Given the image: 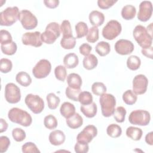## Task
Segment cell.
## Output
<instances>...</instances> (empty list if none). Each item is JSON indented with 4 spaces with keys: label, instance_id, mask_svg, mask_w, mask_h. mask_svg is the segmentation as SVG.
Returning <instances> with one entry per match:
<instances>
[{
    "label": "cell",
    "instance_id": "44",
    "mask_svg": "<svg viewBox=\"0 0 153 153\" xmlns=\"http://www.w3.org/2000/svg\"><path fill=\"white\" fill-rule=\"evenodd\" d=\"M60 31L63 33V36H72L71 25L69 20H63L60 25Z\"/></svg>",
    "mask_w": 153,
    "mask_h": 153
},
{
    "label": "cell",
    "instance_id": "19",
    "mask_svg": "<svg viewBox=\"0 0 153 153\" xmlns=\"http://www.w3.org/2000/svg\"><path fill=\"white\" fill-rule=\"evenodd\" d=\"M66 123L69 128L76 129L79 128L82 125L83 119L78 113L75 112L72 116L66 119Z\"/></svg>",
    "mask_w": 153,
    "mask_h": 153
},
{
    "label": "cell",
    "instance_id": "34",
    "mask_svg": "<svg viewBox=\"0 0 153 153\" xmlns=\"http://www.w3.org/2000/svg\"><path fill=\"white\" fill-rule=\"evenodd\" d=\"M75 31L76 38H81L87 35L88 31V26L85 22H79L75 25Z\"/></svg>",
    "mask_w": 153,
    "mask_h": 153
},
{
    "label": "cell",
    "instance_id": "10",
    "mask_svg": "<svg viewBox=\"0 0 153 153\" xmlns=\"http://www.w3.org/2000/svg\"><path fill=\"white\" fill-rule=\"evenodd\" d=\"M5 98L7 102L15 104L21 99L20 89L15 84L10 82L5 87Z\"/></svg>",
    "mask_w": 153,
    "mask_h": 153
},
{
    "label": "cell",
    "instance_id": "46",
    "mask_svg": "<svg viewBox=\"0 0 153 153\" xmlns=\"http://www.w3.org/2000/svg\"><path fill=\"white\" fill-rule=\"evenodd\" d=\"M12 136L16 142H22L26 138V133L21 128H14L12 130Z\"/></svg>",
    "mask_w": 153,
    "mask_h": 153
},
{
    "label": "cell",
    "instance_id": "26",
    "mask_svg": "<svg viewBox=\"0 0 153 153\" xmlns=\"http://www.w3.org/2000/svg\"><path fill=\"white\" fill-rule=\"evenodd\" d=\"M126 133L127 136L131 140L137 141L141 139L143 131L140 128L130 126L127 128Z\"/></svg>",
    "mask_w": 153,
    "mask_h": 153
},
{
    "label": "cell",
    "instance_id": "35",
    "mask_svg": "<svg viewBox=\"0 0 153 153\" xmlns=\"http://www.w3.org/2000/svg\"><path fill=\"white\" fill-rule=\"evenodd\" d=\"M1 49L2 52L4 54H6L8 56H11L16 53L17 49V46L16 43L13 41L12 42L8 44L1 45Z\"/></svg>",
    "mask_w": 153,
    "mask_h": 153
},
{
    "label": "cell",
    "instance_id": "45",
    "mask_svg": "<svg viewBox=\"0 0 153 153\" xmlns=\"http://www.w3.org/2000/svg\"><path fill=\"white\" fill-rule=\"evenodd\" d=\"M22 151L24 153H38L40 151L37 148L36 145L33 142H26L22 145Z\"/></svg>",
    "mask_w": 153,
    "mask_h": 153
},
{
    "label": "cell",
    "instance_id": "54",
    "mask_svg": "<svg viewBox=\"0 0 153 153\" xmlns=\"http://www.w3.org/2000/svg\"><path fill=\"white\" fill-rule=\"evenodd\" d=\"M152 135H153V133H152V131H151V132L148 133L145 136V142L149 145H153Z\"/></svg>",
    "mask_w": 153,
    "mask_h": 153
},
{
    "label": "cell",
    "instance_id": "9",
    "mask_svg": "<svg viewBox=\"0 0 153 153\" xmlns=\"http://www.w3.org/2000/svg\"><path fill=\"white\" fill-rule=\"evenodd\" d=\"M51 70V63L47 59H41L32 69V74L35 78L42 79L47 77Z\"/></svg>",
    "mask_w": 153,
    "mask_h": 153
},
{
    "label": "cell",
    "instance_id": "47",
    "mask_svg": "<svg viewBox=\"0 0 153 153\" xmlns=\"http://www.w3.org/2000/svg\"><path fill=\"white\" fill-rule=\"evenodd\" d=\"M13 41L12 36L10 33L4 29H2L0 31V42L1 45L8 44Z\"/></svg>",
    "mask_w": 153,
    "mask_h": 153
},
{
    "label": "cell",
    "instance_id": "17",
    "mask_svg": "<svg viewBox=\"0 0 153 153\" xmlns=\"http://www.w3.org/2000/svg\"><path fill=\"white\" fill-rule=\"evenodd\" d=\"M48 139L51 145L59 146L65 142L66 136L62 131L60 130H55L50 133Z\"/></svg>",
    "mask_w": 153,
    "mask_h": 153
},
{
    "label": "cell",
    "instance_id": "21",
    "mask_svg": "<svg viewBox=\"0 0 153 153\" xmlns=\"http://www.w3.org/2000/svg\"><path fill=\"white\" fill-rule=\"evenodd\" d=\"M67 83L68 86L72 88L81 89L82 85L81 77L76 73H71L67 76Z\"/></svg>",
    "mask_w": 153,
    "mask_h": 153
},
{
    "label": "cell",
    "instance_id": "1",
    "mask_svg": "<svg viewBox=\"0 0 153 153\" xmlns=\"http://www.w3.org/2000/svg\"><path fill=\"white\" fill-rule=\"evenodd\" d=\"M8 118L11 122L23 127H29L32 123L31 115L26 111L18 108H11L8 111Z\"/></svg>",
    "mask_w": 153,
    "mask_h": 153
},
{
    "label": "cell",
    "instance_id": "25",
    "mask_svg": "<svg viewBox=\"0 0 153 153\" xmlns=\"http://www.w3.org/2000/svg\"><path fill=\"white\" fill-rule=\"evenodd\" d=\"M136 14V9L135 7L131 5H126L124 6L121 12L122 17L126 20H131L134 18Z\"/></svg>",
    "mask_w": 153,
    "mask_h": 153
},
{
    "label": "cell",
    "instance_id": "49",
    "mask_svg": "<svg viewBox=\"0 0 153 153\" xmlns=\"http://www.w3.org/2000/svg\"><path fill=\"white\" fill-rule=\"evenodd\" d=\"M117 1L114 0H98L97 5L98 7L103 10H106L112 7Z\"/></svg>",
    "mask_w": 153,
    "mask_h": 153
},
{
    "label": "cell",
    "instance_id": "16",
    "mask_svg": "<svg viewBox=\"0 0 153 153\" xmlns=\"http://www.w3.org/2000/svg\"><path fill=\"white\" fill-rule=\"evenodd\" d=\"M115 51L123 56L131 54L134 50V44L128 39H121L118 40L115 44Z\"/></svg>",
    "mask_w": 153,
    "mask_h": 153
},
{
    "label": "cell",
    "instance_id": "15",
    "mask_svg": "<svg viewBox=\"0 0 153 153\" xmlns=\"http://www.w3.org/2000/svg\"><path fill=\"white\" fill-rule=\"evenodd\" d=\"M152 14V4L149 1H142L139 5L137 19L141 22H145L150 19Z\"/></svg>",
    "mask_w": 153,
    "mask_h": 153
},
{
    "label": "cell",
    "instance_id": "40",
    "mask_svg": "<svg viewBox=\"0 0 153 153\" xmlns=\"http://www.w3.org/2000/svg\"><path fill=\"white\" fill-rule=\"evenodd\" d=\"M54 75L58 80L60 81H65L67 76V71L66 67L62 65H58L54 69Z\"/></svg>",
    "mask_w": 153,
    "mask_h": 153
},
{
    "label": "cell",
    "instance_id": "43",
    "mask_svg": "<svg viewBox=\"0 0 153 153\" xmlns=\"http://www.w3.org/2000/svg\"><path fill=\"white\" fill-rule=\"evenodd\" d=\"M12 68L13 63L10 59L2 58L0 60V71L2 73H8L11 71Z\"/></svg>",
    "mask_w": 153,
    "mask_h": 153
},
{
    "label": "cell",
    "instance_id": "51",
    "mask_svg": "<svg viewBox=\"0 0 153 153\" xmlns=\"http://www.w3.org/2000/svg\"><path fill=\"white\" fill-rule=\"evenodd\" d=\"M91 50H92L91 46L87 43H84L81 44L79 47L80 54L84 56H87L89 55Z\"/></svg>",
    "mask_w": 153,
    "mask_h": 153
},
{
    "label": "cell",
    "instance_id": "42",
    "mask_svg": "<svg viewBox=\"0 0 153 153\" xmlns=\"http://www.w3.org/2000/svg\"><path fill=\"white\" fill-rule=\"evenodd\" d=\"M81 92V89H75V88H72L68 86L66 88L65 94H66V97L68 99H69L73 101L77 102V101H78L79 95Z\"/></svg>",
    "mask_w": 153,
    "mask_h": 153
},
{
    "label": "cell",
    "instance_id": "38",
    "mask_svg": "<svg viewBox=\"0 0 153 153\" xmlns=\"http://www.w3.org/2000/svg\"><path fill=\"white\" fill-rule=\"evenodd\" d=\"M106 87L101 82H95L91 85V91L96 96H101L106 91Z\"/></svg>",
    "mask_w": 153,
    "mask_h": 153
},
{
    "label": "cell",
    "instance_id": "2",
    "mask_svg": "<svg viewBox=\"0 0 153 153\" xmlns=\"http://www.w3.org/2000/svg\"><path fill=\"white\" fill-rule=\"evenodd\" d=\"M133 35L139 46L142 48L150 47L152 43V36L148 32L146 27L143 26L137 25L133 31Z\"/></svg>",
    "mask_w": 153,
    "mask_h": 153
},
{
    "label": "cell",
    "instance_id": "39",
    "mask_svg": "<svg viewBox=\"0 0 153 153\" xmlns=\"http://www.w3.org/2000/svg\"><path fill=\"white\" fill-rule=\"evenodd\" d=\"M126 113V110L123 106H118L113 114L114 118L117 123H123L125 120Z\"/></svg>",
    "mask_w": 153,
    "mask_h": 153
},
{
    "label": "cell",
    "instance_id": "50",
    "mask_svg": "<svg viewBox=\"0 0 153 153\" xmlns=\"http://www.w3.org/2000/svg\"><path fill=\"white\" fill-rule=\"evenodd\" d=\"M89 146L88 143H83L77 142L74 146V150L76 153H86L88 151Z\"/></svg>",
    "mask_w": 153,
    "mask_h": 153
},
{
    "label": "cell",
    "instance_id": "36",
    "mask_svg": "<svg viewBox=\"0 0 153 153\" xmlns=\"http://www.w3.org/2000/svg\"><path fill=\"white\" fill-rule=\"evenodd\" d=\"M44 124L47 128L53 130L57 127L58 123L56 118L54 115L49 114L45 117L44 119Z\"/></svg>",
    "mask_w": 153,
    "mask_h": 153
},
{
    "label": "cell",
    "instance_id": "6",
    "mask_svg": "<svg viewBox=\"0 0 153 153\" xmlns=\"http://www.w3.org/2000/svg\"><path fill=\"white\" fill-rule=\"evenodd\" d=\"M151 115L148 111L142 109L132 111L128 117V121L131 124L140 126H146L149 124Z\"/></svg>",
    "mask_w": 153,
    "mask_h": 153
},
{
    "label": "cell",
    "instance_id": "52",
    "mask_svg": "<svg viewBox=\"0 0 153 153\" xmlns=\"http://www.w3.org/2000/svg\"><path fill=\"white\" fill-rule=\"evenodd\" d=\"M44 4L49 8H55L58 7L59 4V0H44Z\"/></svg>",
    "mask_w": 153,
    "mask_h": 153
},
{
    "label": "cell",
    "instance_id": "28",
    "mask_svg": "<svg viewBox=\"0 0 153 153\" xmlns=\"http://www.w3.org/2000/svg\"><path fill=\"white\" fill-rule=\"evenodd\" d=\"M95 50L100 56L103 57L108 55L110 53L111 46L107 42L100 41L96 45Z\"/></svg>",
    "mask_w": 153,
    "mask_h": 153
},
{
    "label": "cell",
    "instance_id": "37",
    "mask_svg": "<svg viewBox=\"0 0 153 153\" xmlns=\"http://www.w3.org/2000/svg\"><path fill=\"white\" fill-rule=\"evenodd\" d=\"M99 29L97 27L93 26L90 27L86 35V39L88 42L94 43L99 39Z\"/></svg>",
    "mask_w": 153,
    "mask_h": 153
},
{
    "label": "cell",
    "instance_id": "48",
    "mask_svg": "<svg viewBox=\"0 0 153 153\" xmlns=\"http://www.w3.org/2000/svg\"><path fill=\"white\" fill-rule=\"evenodd\" d=\"M10 145V140L7 136H2L0 137V152H5L7 151Z\"/></svg>",
    "mask_w": 153,
    "mask_h": 153
},
{
    "label": "cell",
    "instance_id": "55",
    "mask_svg": "<svg viewBox=\"0 0 153 153\" xmlns=\"http://www.w3.org/2000/svg\"><path fill=\"white\" fill-rule=\"evenodd\" d=\"M0 120H1L0 131H1V133H2V132L5 131L7 130V129L8 128V123L3 118H1Z\"/></svg>",
    "mask_w": 153,
    "mask_h": 153
},
{
    "label": "cell",
    "instance_id": "12",
    "mask_svg": "<svg viewBox=\"0 0 153 153\" xmlns=\"http://www.w3.org/2000/svg\"><path fill=\"white\" fill-rule=\"evenodd\" d=\"M97 134V129L93 125H88L79 132L77 136V142L83 143H89Z\"/></svg>",
    "mask_w": 153,
    "mask_h": 153
},
{
    "label": "cell",
    "instance_id": "5",
    "mask_svg": "<svg viewBox=\"0 0 153 153\" xmlns=\"http://www.w3.org/2000/svg\"><path fill=\"white\" fill-rule=\"evenodd\" d=\"M60 26L57 22H51L47 25L45 30L41 33L42 42L47 44H53L60 35Z\"/></svg>",
    "mask_w": 153,
    "mask_h": 153
},
{
    "label": "cell",
    "instance_id": "31",
    "mask_svg": "<svg viewBox=\"0 0 153 153\" xmlns=\"http://www.w3.org/2000/svg\"><path fill=\"white\" fill-rule=\"evenodd\" d=\"M141 65V60L137 56L132 55L128 57L127 60V66L131 71L138 69Z\"/></svg>",
    "mask_w": 153,
    "mask_h": 153
},
{
    "label": "cell",
    "instance_id": "33",
    "mask_svg": "<svg viewBox=\"0 0 153 153\" xmlns=\"http://www.w3.org/2000/svg\"><path fill=\"white\" fill-rule=\"evenodd\" d=\"M46 100L48 108L53 110L56 109L60 102V98L53 93L48 94L46 97Z\"/></svg>",
    "mask_w": 153,
    "mask_h": 153
},
{
    "label": "cell",
    "instance_id": "30",
    "mask_svg": "<svg viewBox=\"0 0 153 153\" xmlns=\"http://www.w3.org/2000/svg\"><path fill=\"white\" fill-rule=\"evenodd\" d=\"M106 133L109 136L112 138H117L121 135L122 129L118 124H111L108 126L106 128Z\"/></svg>",
    "mask_w": 153,
    "mask_h": 153
},
{
    "label": "cell",
    "instance_id": "41",
    "mask_svg": "<svg viewBox=\"0 0 153 153\" xmlns=\"http://www.w3.org/2000/svg\"><path fill=\"white\" fill-rule=\"evenodd\" d=\"M78 102L82 105H85L90 104L93 102V96L91 93L84 91H81L78 97Z\"/></svg>",
    "mask_w": 153,
    "mask_h": 153
},
{
    "label": "cell",
    "instance_id": "32",
    "mask_svg": "<svg viewBox=\"0 0 153 153\" xmlns=\"http://www.w3.org/2000/svg\"><path fill=\"white\" fill-rule=\"evenodd\" d=\"M137 99V94H136L131 90H127L123 94V100L127 105H132L134 104L136 102Z\"/></svg>",
    "mask_w": 153,
    "mask_h": 153
},
{
    "label": "cell",
    "instance_id": "20",
    "mask_svg": "<svg viewBox=\"0 0 153 153\" xmlns=\"http://www.w3.org/2000/svg\"><path fill=\"white\" fill-rule=\"evenodd\" d=\"M63 64L68 69H73L76 67L79 63L78 57L73 53L67 54L63 58Z\"/></svg>",
    "mask_w": 153,
    "mask_h": 153
},
{
    "label": "cell",
    "instance_id": "24",
    "mask_svg": "<svg viewBox=\"0 0 153 153\" xmlns=\"http://www.w3.org/2000/svg\"><path fill=\"white\" fill-rule=\"evenodd\" d=\"M82 64L84 68L87 70H92L97 66L98 60L95 55L91 54L85 56L82 61Z\"/></svg>",
    "mask_w": 153,
    "mask_h": 153
},
{
    "label": "cell",
    "instance_id": "53",
    "mask_svg": "<svg viewBox=\"0 0 153 153\" xmlns=\"http://www.w3.org/2000/svg\"><path fill=\"white\" fill-rule=\"evenodd\" d=\"M142 54L145 56V57L149 58L151 59H152V55H153V47L151 46L150 47L146 48H142L141 50Z\"/></svg>",
    "mask_w": 153,
    "mask_h": 153
},
{
    "label": "cell",
    "instance_id": "18",
    "mask_svg": "<svg viewBox=\"0 0 153 153\" xmlns=\"http://www.w3.org/2000/svg\"><path fill=\"white\" fill-rule=\"evenodd\" d=\"M89 21L90 23L96 27L100 26L102 25L105 21V16L104 14L97 10L92 11L88 16Z\"/></svg>",
    "mask_w": 153,
    "mask_h": 153
},
{
    "label": "cell",
    "instance_id": "13",
    "mask_svg": "<svg viewBox=\"0 0 153 153\" xmlns=\"http://www.w3.org/2000/svg\"><path fill=\"white\" fill-rule=\"evenodd\" d=\"M148 85V80L145 75H137L133 79V91L136 94H143L146 91Z\"/></svg>",
    "mask_w": 153,
    "mask_h": 153
},
{
    "label": "cell",
    "instance_id": "14",
    "mask_svg": "<svg viewBox=\"0 0 153 153\" xmlns=\"http://www.w3.org/2000/svg\"><path fill=\"white\" fill-rule=\"evenodd\" d=\"M41 35V32L38 31H35L34 32H26L22 35V43L24 45H30L35 47H41L42 44Z\"/></svg>",
    "mask_w": 153,
    "mask_h": 153
},
{
    "label": "cell",
    "instance_id": "8",
    "mask_svg": "<svg viewBox=\"0 0 153 153\" xmlns=\"http://www.w3.org/2000/svg\"><path fill=\"white\" fill-rule=\"evenodd\" d=\"M25 102L27 108L35 114L42 112L44 109V102L38 95L28 94L25 99Z\"/></svg>",
    "mask_w": 153,
    "mask_h": 153
},
{
    "label": "cell",
    "instance_id": "3",
    "mask_svg": "<svg viewBox=\"0 0 153 153\" xmlns=\"http://www.w3.org/2000/svg\"><path fill=\"white\" fill-rule=\"evenodd\" d=\"M99 103L103 117H109L113 115L116 105V99L114 96L105 93L100 96Z\"/></svg>",
    "mask_w": 153,
    "mask_h": 153
},
{
    "label": "cell",
    "instance_id": "4",
    "mask_svg": "<svg viewBox=\"0 0 153 153\" xmlns=\"http://www.w3.org/2000/svg\"><path fill=\"white\" fill-rule=\"evenodd\" d=\"M20 12L17 7H7L0 13V25L10 26L20 20Z\"/></svg>",
    "mask_w": 153,
    "mask_h": 153
},
{
    "label": "cell",
    "instance_id": "11",
    "mask_svg": "<svg viewBox=\"0 0 153 153\" xmlns=\"http://www.w3.org/2000/svg\"><path fill=\"white\" fill-rule=\"evenodd\" d=\"M20 23L26 30L35 29L38 25V20L35 15L27 10H23L20 11Z\"/></svg>",
    "mask_w": 153,
    "mask_h": 153
},
{
    "label": "cell",
    "instance_id": "23",
    "mask_svg": "<svg viewBox=\"0 0 153 153\" xmlns=\"http://www.w3.org/2000/svg\"><path fill=\"white\" fill-rule=\"evenodd\" d=\"M60 112L64 118L67 119L75 113V107L72 103L65 102L61 105L60 108Z\"/></svg>",
    "mask_w": 153,
    "mask_h": 153
},
{
    "label": "cell",
    "instance_id": "7",
    "mask_svg": "<svg viewBox=\"0 0 153 153\" xmlns=\"http://www.w3.org/2000/svg\"><path fill=\"white\" fill-rule=\"evenodd\" d=\"M121 23L115 20L109 21L102 29V36L108 40H113L121 32Z\"/></svg>",
    "mask_w": 153,
    "mask_h": 153
},
{
    "label": "cell",
    "instance_id": "29",
    "mask_svg": "<svg viewBox=\"0 0 153 153\" xmlns=\"http://www.w3.org/2000/svg\"><path fill=\"white\" fill-rule=\"evenodd\" d=\"M76 45V38L72 35L70 36H63L60 40L61 47L66 50L72 49Z\"/></svg>",
    "mask_w": 153,
    "mask_h": 153
},
{
    "label": "cell",
    "instance_id": "22",
    "mask_svg": "<svg viewBox=\"0 0 153 153\" xmlns=\"http://www.w3.org/2000/svg\"><path fill=\"white\" fill-rule=\"evenodd\" d=\"M80 111L81 112L88 118H93L97 114V105L94 102H92L90 104L85 105H81Z\"/></svg>",
    "mask_w": 153,
    "mask_h": 153
},
{
    "label": "cell",
    "instance_id": "27",
    "mask_svg": "<svg viewBox=\"0 0 153 153\" xmlns=\"http://www.w3.org/2000/svg\"><path fill=\"white\" fill-rule=\"evenodd\" d=\"M16 80L20 85L23 87H27L32 83V78L26 72L21 71L17 74Z\"/></svg>",
    "mask_w": 153,
    "mask_h": 153
}]
</instances>
